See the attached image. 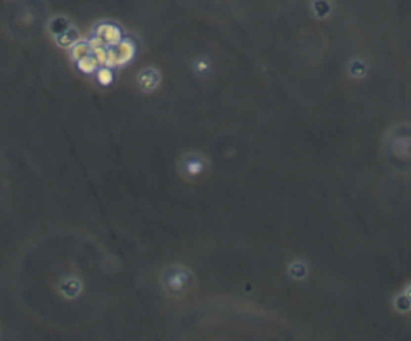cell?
Returning a JSON list of instances; mask_svg holds the SVG:
<instances>
[{
  "instance_id": "cell-1",
  "label": "cell",
  "mask_w": 411,
  "mask_h": 341,
  "mask_svg": "<svg viewBox=\"0 0 411 341\" xmlns=\"http://www.w3.org/2000/svg\"><path fill=\"white\" fill-rule=\"evenodd\" d=\"M133 56V45L128 40H121L119 43L106 48V63L105 66H122L127 61H130Z\"/></svg>"
},
{
  "instance_id": "cell-2",
  "label": "cell",
  "mask_w": 411,
  "mask_h": 341,
  "mask_svg": "<svg viewBox=\"0 0 411 341\" xmlns=\"http://www.w3.org/2000/svg\"><path fill=\"white\" fill-rule=\"evenodd\" d=\"M93 37L101 45H105V47L108 48V47H113V45L121 42V31H119L118 26L109 24V23H103V24L96 26Z\"/></svg>"
},
{
  "instance_id": "cell-3",
  "label": "cell",
  "mask_w": 411,
  "mask_h": 341,
  "mask_svg": "<svg viewBox=\"0 0 411 341\" xmlns=\"http://www.w3.org/2000/svg\"><path fill=\"white\" fill-rule=\"evenodd\" d=\"M60 292L64 298H68V300H74L77 298L79 295L82 293L83 290V285H82V282L79 279H76V277H66V279H63L60 282Z\"/></svg>"
},
{
  "instance_id": "cell-4",
  "label": "cell",
  "mask_w": 411,
  "mask_h": 341,
  "mask_svg": "<svg viewBox=\"0 0 411 341\" xmlns=\"http://www.w3.org/2000/svg\"><path fill=\"white\" fill-rule=\"evenodd\" d=\"M98 61H96V58L93 55H87V56H83L82 60L77 61V68H79L83 74H92L96 70V68H98Z\"/></svg>"
},
{
  "instance_id": "cell-5",
  "label": "cell",
  "mask_w": 411,
  "mask_h": 341,
  "mask_svg": "<svg viewBox=\"0 0 411 341\" xmlns=\"http://www.w3.org/2000/svg\"><path fill=\"white\" fill-rule=\"evenodd\" d=\"M71 55H73L74 61L77 63L79 60H82L83 56L92 55V47L87 42H76L73 47H71Z\"/></svg>"
},
{
  "instance_id": "cell-6",
  "label": "cell",
  "mask_w": 411,
  "mask_h": 341,
  "mask_svg": "<svg viewBox=\"0 0 411 341\" xmlns=\"http://www.w3.org/2000/svg\"><path fill=\"white\" fill-rule=\"evenodd\" d=\"M96 79L101 83V85H109V83L113 82V72L109 68H101L98 69V72H96Z\"/></svg>"
}]
</instances>
